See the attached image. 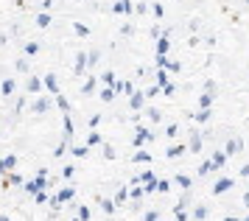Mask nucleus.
Masks as SVG:
<instances>
[{
    "instance_id": "obj_34",
    "label": "nucleus",
    "mask_w": 249,
    "mask_h": 221,
    "mask_svg": "<svg viewBox=\"0 0 249 221\" xmlns=\"http://www.w3.org/2000/svg\"><path fill=\"white\" fill-rule=\"evenodd\" d=\"M14 67H17L20 73H28V70H31V65H28V59H25V56H20V59L14 62Z\"/></svg>"
},
{
    "instance_id": "obj_16",
    "label": "nucleus",
    "mask_w": 249,
    "mask_h": 221,
    "mask_svg": "<svg viewBox=\"0 0 249 221\" xmlns=\"http://www.w3.org/2000/svg\"><path fill=\"white\" fill-rule=\"evenodd\" d=\"M95 202L101 204V210H104V213H109V216L115 213V202H112V199H104V196H95Z\"/></svg>"
},
{
    "instance_id": "obj_55",
    "label": "nucleus",
    "mask_w": 249,
    "mask_h": 221,
    "mask_svg": "<svg viewBox=\"0 0 249 221\" xmlns=\"http://www.w3.org/2000/svg\"><path fill=\"white\" fill-rule=\"evenodd\" d=\"M174 216H177V221H188V213L185 210H177V207H174Z\"/></svg>"
},
{
    "instance_id": "obj_51",
    "label": "nucleus",
    "mask_w": 249,
    "mask_h": 221,
    "mask_svg": "<svg viewBox=\"0 0 249 221\" xmlns=\"http://www.w3.org/2000/svg\"><path fill=\"white\" fill-rule=\"evenodd\" d=\"M148 37H151V39H160V37H162L160 25H151V28H148Z\"/></svg>"
},
{
    "instance_id": "obj_22",
    "label": "nucleus",
    "mask_w": 249,
    "mask_h": 221,
    "mask_svg": "<svg viewBox=\"0 0 249 221\" xmlns=\"http://www.w3.org/2000/svg\"><path fill=\"white\" fill-rule=\"evenodd\" d=\"M70 154L76 157V160H84V157H90V151H87V146H73Z\"/></svg>"
},
{
    "instance_id": "obj_30",
    "label": "nucleus",
    "mask_w": 249,
    "mask_h": 221,
    "mask_svg": "<svg viewBox=\"0 0 249 221\" xmlns=\"http://www.w3.org/2000/svg\"><path fill=\"white\" fill-rule=\"evenodd\" d=\"M210 160H213V163H215V168H221V166H224V163H227V160H230V157H227L224 151H213V157H210Z\"/></svg>"
},
{
    "instance_id": "obj_48",
    "label": "nucleus",
    "mask_w": 249,
    "mask_h": 221,
    "mask_svg": "<svg viewBox=\"0 0 249 221\" xmlns=\"http://www.w3.org/2000/svg\"><path fill=\"white\" fill-rule=\"evenodd\" d=\"M151 11H154V17H157V20H162V17H165V9H162L160 3H154V6H151Z\"/></svg>"
},
{
    "instance_id": "obj_64",
    "label": "nucleus",
    "mask_w": 249,
    "mask_h": 221,
    "mask_svg": "<svg viewBox=\"0 0 249 221\" xmlns=\"http://www.w3.org/2000/svg\"><path fill=\"white\" fill-rule=\"evenodd\" d=\"M0 134H3V132H0Z\"/></svg>"
},
{
    "instance_id": "obj_60",
    "label": "nucleus",
    "mask_w": 249,
    "mask_h": 221,
    "mask_svg": "<svg viewBox=\"0 0 249 221\" xmlns=\"http://www.w3.org/2000/svg\"><path fill=\"white\" fill-rule=\"evenodd\" d=\"M221 221H238V219H235V216H224Z\"/></svg>"
},
{
    "instance_id": "obj_4",
    "label": "nucleus",
    "mask_w": 249,
    "mask_h": 221,
    "mask_svg": "<svg viewBox=\"0 0 249 221\" xmlns=\"http://www.w3.org/2000/svg\"><path fill=\"white\" fill-rule=\"evenodd\" d=\"M148 140H154V132H148V129H143V126H137V129H135V137H132V143L140 148V146L148 143Z\"/></svg>"
},
{
    "instance_id": "obj_8",
    "label": "nucleus",
    "mask_w": 249,
    "mask_h": 221,
    "mask_svg": "<svg viewBox=\"0 0 249 221\" xmlns=\"http://www.w3.org/2000/svg\"><path fill=\"white\" fill-rule=\"evenodd\" d=\"M42 84H45V90L48 92H53V95H59V90H62L59 87V76L56 73H48V76L42 78Z\"/></svg>"
},
{
    "instance_id": "obj_7",
    "label": "nucleus",
    "mask_w": 249,
    "mask_h": 221,
    "mask_svg": "<svg viewBox=\"0 0 249 221\" xmlns=\"http://www.w3.org/2000/svg\"><path fill=\"white\" fill-rule=\"evenodd\" d=\"M39 90H45L42 78H39V76H28V81H25V92H28V95H36Z\"/></svg>"
},
{
    "instance_id": "obj_19",
    "label": "nucleus",
    "mask_w": 249,
    "mask_h": 221,
    "mask_svg": "<svg viewBox=\"0 0 249 221\" xmlns=\"http://www.w3.org/2000/svg\"><path fill=\"white\" fill-rule=\"evenodd\" d=\"M215 171V163L213 160H204L202 166H199V177H207V174H213Z\"/></svg>"
},
{
    "instance_id": "obj_9",
    "label": "nucleus",
    "mask_w": 249,
    "mask_h": 221,
    "mask_svg": "<svg viewBox=\"0 0 249 221\" xmlns=\"http://www.w3.org/2000/svg\"><path fill=\"white\" fill-rule=\"evenodd\" d=\"M14 90H17V84H14V78H12V76L0 81V95H3V98H12V95H14Z\"/></svg>"
},
{
    "instance_id": "obj_32",
    "label": "nucleus",
    "mask_w": 249,
    "mask_h": 221,
    "mask_svg": "<svg viewBox=\"0 0 249 221\" xmlns=\"http://www.w3.org/2000/svg\"><path fill=\"white\" fill-rule=\"evenodd\" d=\"M36 25H39V28H48V25H51V14H48V11L36 14Z\"/></svg>"
},
{
    "instance_id": "obj_57",
    "label": "nucleus",
    "mask_w": 249,
    "mask_h": 221,
    "mask_svg": "<svg viewBox=\"0 0 249 221\" xmlns=\"http://www.w3.org/2000/svg\"><path fill=\"white\" fill-rule=\"evenodd\" d=\"M135 11H137V14H146V11H148V6H146V3H143V0H140V3H137V6H135Z\"/></svg>"
},
{
    "instance_id": "obj_50",
    "label": "nucleus",
    "mask_w": 249,
    "mask_h": 221,
    "mask_svg": "<svg viewBox=\"0 0 249 221\" xmlns=\"http://www.w3.org/2000/svg\"><path fill=\"white\" fill-rule=\"evenodd\" d=\"M143 193H146V196L157 193V182H148V185H143Z\"/></svg>"
},
{
    "instance_id": "obj_6",
    "label": "nucleus",
    "mask_w": 249,
    "mask_h": 221,
    "mask_svg": "<svg viewBox=\"0 0 249 221\" xmlns=\"http://www.w3.org/2000/svg\"><path fill=\"white\" fill-rule=\"evenodd\" d=\"M73 196H76V188H62V190L56 193V196L51 199V204H68V202L73 199Z\"/></svg>"
},
{
    "instance_id": "obj_61",
    "label": "nucleus",
    "mask_w": 249,
    "mask_h": 221,
    "mask_svg": "<svg viewBox=\"0 0 249 221\" xmlns=\"http://www.w3.org/2000/svg\"><path fill=\"white\" fill-rule=\"evenodd\" d=\"M244 221H249V216H247V219H244Z\"/></svg>"
},
{
    "instance_id": "obj_27",
    "label": "nucleus",
    "mask_w": 249,
    "mask_h": 221,
    "mask_svg": "<svg viewBox=\"0 0 249 221\" xmlns=\"http://www.w3.org/2000/svg\"><path fill=\"white\" fill-rule=\"evenodd\" d=\"M213 95H207V92H202V95H199V107H202V110H210V107H213Z\"/></svg>"
},
{
    "instance_id": "obj_28",
    "label": "nucleus",
    "mask_w": 249,
    "mask_h": 221,
    "mask_svg": "<svg viewBox=\"0 0 249 221\" xmlns=\"http://www.w3.org/2000/svg\"><path fill=\"white\" fill-rule=\"evenodd\" d=\"M143 196H146V193H143V188H140V185H132V190H129V199H132V202H140Z\"/></svg>"
},
{
    "instance_id": "obj_31",
    "label": "nucleus",
    "mask_w": 249,
    "mask_h": 221,
    "mask_svg": "<svg viewBox=\"0 0 249 221\" xmlns=\"http://www.w3.org/2000/svg\"><path fill=\"white\" fill-rule=\"evenodd\" d=\"M56 107H59V110H62V112H65V115H68V112H70V101L65 98L62 92H59V95H56Z\"/></svg>"
},
{
    "instance_id": "obj_14",
    "label": "nucleus",
    "mask_w": 249,
    "mask_h": 221,
    "mask_svg": "<svg viewBox=\"0 0 249 221\" xmlns=\"http://www.w3.org/2000/svg\"><path fill=\"white\" fill-rule=\"evenodd\" d=\"M168 51H171V37H160L157 39V56H168Z\"/></svg>"
},
{
    "instance_id": "obj_37",
    "label": "nucleus",
    "mask_w": 249,
    "mask_h": 221,
    "mask_svg": "<svg viewBox=\"0 0 249 221\" xmlns=\"http://www.w3.org/2000/svg\"><path fill=\"white\" fill-rule=\"evenodd\" d=\"M76 216H79V221H90V207H76Z\"/></svg>"
},
{
    "instance_id": "obj_21",
    "label": "nucleus",
    "mask_w": 249,
    "mask_h": 221,
    "mask_svg": "<svg viewBox=\"0 0 249 221\" xmlns=\"http://www.w3.org/2000/svg\"><path fill=\"white\" fill-rule=\"evenodd\" d=\"M207 207H204V204H196V207H193V221H204L207 219Z\"/></svg>"
},
{
    "instance_id": "obj_46",
    "label": "nucleus",
    "mask_w": 249,
    "mask_h": 221,
    "mask_svg": "<svg viewBox=\"0 0 249 221\" xmlns=\"http://www.w3.org/2000/svg\"><path fill=\"white\" fill-rule=\"evenodd\" d=\"M171 78H168V73H165V70H157V84L160 87H162V84H168Z\"/></svg>"
},
{
    "instance_id": "obj_52",
    "label": "nucleus",
    "mask_w": 249,
    "mask_h": 221,
    "mask_svg": "<svg viewBox=\"0 0 249 221\" xmlns=\"http://www.w3.org/2000/svg\"><path fill=\"white\" fill-rule=\"evenodd\" d=\"M157 190H160V193H168V190H171V182H168V179L157 182Z\"/></svg>"
},
{
    "instance_id": "obj_47",
    "label": "nucleus",
    "mask_w": 249,
    "mask_h": 221,
    "mask_svg": "<svg viewBox=\"0 0 249 221\" xmlns=\"http://www.w3.org/2000/svg\"><path fill=\"white\" fill-rule=\"evenodd\" d=\"M143 221H160V213L157 210H146L143 213Z\"/></svg>"
},
{
    "instance_id": "obj_26",
    "label": "nucleus",
    "mask_w": 249,
    "mask_h": 221,
    "mask_svg": "<svg viewBox=\"0 0 249 221\" xmlns=\"http://www.w3.org/2000/svg\"><path fill=\"white\" fill-rule=\"evenodd\" d=\"M210 118H213V110H202V112H196V115H193V121H199V123H207Z\"/></svg>"
},
{
    "instance_id": "obj_10",
    "label": "nucleus",
    "mask_w": 249,
    "mask_h": 221,
    "mask_svg": "<svg viewBox=\"0 0 249 221\" xmlns=\"http://www.w3.org/2000/svg\"><path fill=\"white\" fill-rule=\"evenodd\" d=\"M143 101H146V92H143V90H137V92H132V95H129V107H132L135 112H140Z\"/></svg>"
},
{
    "instance_id": "obj_40",
    "label": "nucleus",
    "mask_w": 249,
    "mask_h": 221,
    "mask_svg": "<svg viewBox=\"0 0 249 221\" xmlns=\"http://www.w3.org/2000/svg\"><path fill=\"white\" fill-rule=\"evenodd\" d=\"M101 101H104V104H112V101H115L112 87H109V90H101Z\"/></svg>"
},
{
    "instance_id": "obj_29",
    "label": "nucleus",
    "mask_w": 249,
    "mask_h": 221,
    "mask_svg": "<svg viewBox=\"0 0 249 221\" xmlns=\"http://www.w3.org/2000/svg\"><path fill=\"white\" fill-rule=\"evenodd\" d=\"M9 185H17V188H20V185H25V179H23V174H17V171H12V174H9Z\"/></svg>"
},
{
    "instance_id": "obj_58",
    "label": "nucleus",
    "mask_w": 249,
    "mask_h": 221,
    "mask_svg": "<svg viewBox=\"0 0 249 221\" xmlns=\"http://www.w3.org/2000/svg\"><path fill=\"white\" fill-rule=\"evenodd\" d=\"M241 177H249V163L247 166H241Z\"/></svg>"
},
{
    "instance_id": "obj_13",
    "label": "nucleus",
    "mask_w": 249,
    "mask_h": 221,
    "mask_svg": "<svg viewBox=\"0 0 249 221\" xmlns=\"http://www.w3.org/2000/svg\"><path fill=\"white\" fill-rule=\"evenodd\" d=\"M62 129H65V132H62V134H65V140L70 143V140H73V134H76V126H73V121H70V115H65V121H62Z\"/></svg>"
},
{
    "instance_id": "obj_56",
    "label": "nucleus",
    "mask_w": 249,
    "mask_h": 221,
    "mask_svg": "<svg viewBox=\"0 0 249 221\" xmlns=\"http://www.w3.org/2000/svg\"><path fill=\"white\" fill-rule=\"evenodd\" d=\"M132 31H135V28H132L129 22H126V25H121V34H124V37H132Z\"/></svg>"
},
{
    "instance_id": "obj_36",
    "label": "nucleus",
    "mask_w": 249,
    "mask_h": 221,
    "mask_svg": "<svg viewBox=\"0 0 249 221\" xmlns=\"http://www.w3.org/2000/svg\"><path fill=\"white\" fill-rule=\"evenodd\" d=\"M101 143H104V137H101L98 132H90V134H87V146H101Z\"/></svg>"
},
{
    "instance_id": "obj_17",
    "label": "nucleus",
    "mask_w": 249,
    "mask_h": 221,
    "mask_svg": "<svg viewBox=\"0 0 249 221\" xmlns=\"http://www.w3.org/2000/svg\"><path fill=\"white\" fill-rule=\"evenodd\" d=\"M98 62H101V51H98V48L87 51V67H95Z\"/></svg>"
},
{
    "instance_id": "obj_59",
    "label": "nucleus",
    "mask_w": 249,
    "mask_h": 221,
    "mask_svg": "<svg viewBox=\"0 0 249 221\" xmlns=\"http://www.w3.org/2000/svg\"><path fill=\"white\" fill-rule=\"evenodd\" d=\"M241 202H244V207L249 210V193H244V199H241Z\"/></svg>"
},
{
    "instance_id": "obj_38",
    "label": "nucleus",
    "mask_w": 249,
    "mask_h": 221,
    "mask_svg": "<svg viewBox=\"0 0 249 221\" xmlns=\"http://www.w3.org/2000/svg\"><path fill=\"white\" fill-rule=\"evenodd\" d=\"M148 121H154V123H160V121H162V112H160L157 107H151V110H148Z\"/></svg>"
},
{
    "instance_id": "obj_43",
    "label": "nucleus",
    "mask_w": 249,
    "mask_h": 221,
    "mask_svg": "<svg viewBox=\"0 0 249 221\" xmlns=\"http://www.w3.org/2000/svg\"><path fill=\"white\" fill-rule=\"evenodd\" d=\"M118 151H115V146H104V160H115Z\"/></svg>"
},
{
    "instance_id": "obj_45",
    "label": "nucleus",
    "mask_w": 249,
    "mask_h": 221,
    "mask_svg": "<svg viewBox=\"0 0 249 221\" xmlns=\"http://www.w3.org/2000/svg\"><path fill=\"white\" fill-rule=\"evenodd\" d=\"M48 202H51V199H48V193H45V190H39V193L34 196V204H48Z\"/></svg>"
},
{
    "instance_id": "obj_1",
    "label": "nucleus",
    "mask_w": 249,
    "mask_h": 221,
    "mask_svg": "<svg viewBox=\"0 0 249 221\" xmlns=\"http://www.w3.org/2000/svg\"><path fill=\"white\" fill-rule=\"evenodd\" d=\"M51 107H53V98H36L34 104H31V115H34V118H45Z\"/></svg>"
},
{
    "instance_id": "obj_25",
    "label": "nucleus",
    "mask_w": 249,
    "mask_h": 221,
    "mask_svg": "<svg viewBox=\"0 0 249 221\" xmlns=\"http://www.w3.org/2000/svg\"><path fill=\"white\" fill-rule=\"evenodd\" d=\"M23 54L25 56H36V54H39V42H25L23 45Z\"/></svg>"
},
{
    "instance_id": "obj_3",
    "label": "nucleus",
    "mask_w": 249,
    "mask_h": 221,
    "mask_svg": "<svg viewBox=\"0 0 249 221\" xmlns=\"http://www.w3.org/2000/svg\"><path fill=\"white\" fill-rule=\"evenodd\" d=\"M241 151H244V140H241V137H227L224 154H227V157H238Z\"/></svg>"
},
{
    "instance_id": "obj_54",
    "label": "nucleus",
    "mask_w": 249,
    "mask_h": 221,
    "mask_svg": "<svg viewBox=\"0 0 249 221\" xmlns=\"http://www.w3.org/2000/svg\"><path fill=\"white\" fill-rule=\"evenodd\" d=\"M188 28H191V31H199V28H202V20H188Z\"/></svg>"
},
{
    "instance_id": "obj_42",
    "label": "nucleus",
    "mask_w": 249,
    "mask_h": 221,
    "mask_svg": "<svg viewBox=\"0 0 249 221\" xmlns=\"http://www.w3.org/2000/svg\"><path fill=\"white\" fill-rule=\"evenodd\" d=\"M177 134H179V126L177 123H168L165 126V137H177Z\"/></svg>"
},
{
    "instance_id": "obj_2",
    "label": "nucleus",
    "mask_w": 249,
    "mask_h": 221,
    "mask_svg": "<svg viewBox=\"0 0 249 221\" xmlns=\"http://www.w3.org/2000/svg\"><path fill=\"white\" fill-rule=\"evenodd\" d=\"M204 148V134L202 132H188V151L191 154H202Z\"/></svg>"
},
{
    "instance_id": "obj_20",
    "label": "nucleus",
    "mask_w": 249,
    "mask_h": 221,
    "mask_svg": "<svg viewBox=\"0 0 249 221\" xmlns=\"http://www.w3.org/2000/svg\"><path fill=\"white\" fill-rule=\"evenodd\" d=\"M177 185H179V188H185V190H191L193 188V179L188 177V174H177Z\"/></svg>"
},
{
    "instance_id": "obj_11",
    "label": "nucleus",
    "mask_w": 249,
    "mask_h": 221,
    "mask_svg": "<svg viewBox=\"0 0 249 221\" xmlns=\"http://www.w3.org/2000/svg\"><path fill=\"white\" fill-rule=\"evenodd\" d=\"M112 202H115V207H124L126 202H129V190H126L124 185H121V188L115 190V196H112Z\"/></svg>"
},
{
    "instance_id": "obj_41",
    "label": "nucleus",
    "mask_w": 249,
    "mask_h": 221,
    "mask_svg": "<svg viewBox=\"0 0 249 221\" xmlns=\"http://www.w3.org/2000/svg\"><path fill=\"white\" fill-rule=\"evenodd\" d=\"M73 31L79 34V37H87V34H90V28H87V25H81V22H73Z\"/></svg>"
},
{
    "instance_id": "obj_5",
    "label": "nucleus",
    "mask_w": 249,
    "mask_h": 221,
    "mask_svg": "<svg viewBox=\"0 0 249 221\" xmlns=\"http://www.w3.org/2000/svg\"><path fill=\"white\" fill-rule=\"evenodd\" d=\"M232 185H235V179H232V177H221V179L213 185V196H221V193H227Z\"/></svg>"
},
{
    "instance_id": "obj_63",
    "label": "nucleus",
    "mask_w": 249,
    "mask_h": 221,
    "mask_svg": "<svg viewBox=\"0 0 249 221\" xmlns=\"http://www.w3.org/2000/svg\"><path fill=\"white\" fill-rule=\"evenodd\" d=\"M160 221H162V219H160Z\"/></svg>"
},
{
    "instance_id": "obj_62",
    "label": "nucleus",
    "mask_w": 249,
    "mask_h": 221,
    "mask_svg": "<svg viewBox=\"0 0 249 221\" xmlns=\"http://www.w3.org/2000/svg\"><path fill=\"white\" fill-rule=\"evenodd\" d=\"M70 221H76V219H70Z\"/></svg>"
},
{
    "instance_id": "obj_44",
    "label": "nucleus",
    "mask_w": 249,
    "mask_h": 221,
    "mask_svg": "<svg viewBox=\"0 0 249 221\" xmlns=\"http://www.w3.org/2000/svg\"><path fill=\"white\" fill-rule=\"evenodd\" d=\"M65 148H68V140L56 143V146H53V157H62V154H65Z\"/></svg>"
},
{
    "instance_id": "obj_24",
    "label": "nucleus",
    "mask_w": 249,
    "mask_h": 221,
    "mask_svg": "<svg viewBox=\"0 0 249 221\" xmlns=\"http://www.w3.org/2000/svg\"><path fill=\"white\" fill-rule=\"evenodd\" d=\"M132 163H151V154L140 148V151H135V154H132Z\"/></svg>"
},
{
    "instance_id": "obj_53",
    "label": "nucleus",
    "mask_w": 249,
    "mask_h": 221,
    "mask_svg": "<svg viewBox=\"0 0 249 221\" xmlns=\"http://www.w3.org/2000/svg\"><path fill=\"white\" fill-rule=\"evenodd\" d=\"M143 92H146V98H154V95H160L162 90H160V84H157V87H148V90H143Z\"/></svg>"
},
{
    "instance_id": "obj_49",
    "label": "nucleus",
    "mask_w": 249,
    "mask_h": 221,
    "mask_svg": "<svg viewBox=\"0 0 249 221\" xmlns=\"http://www.w3.org/2000/svg\"><path fill=\"white\" fill-rule=\"evenodd\" d=\"M73 174H76V168H73V166H65V168H62V179H73Z\"/></svg>"
},
{
    "instance_id": "obj_23",
    "label": "nucleus",
    "mask_w": 249,
    "mask_h": 221,
    "mask_svg": "<svg viewBox=\"0 0 249 221\" xmlns=\"http://www.w3.org/2000/svg\"><path fill=\"white\" fill-rule=\"evenodd\" d=\"M23 190H25V193H28V196H36V193H39V190H42V188L36 185L34 179H28V182H25V185H23Z\"/></svg>"
},
{
    "instance_id": "obj_18",
    "label": "nucleus",
    "mask_w": 249,
    "mask_h": 221,
    "mask_svg": "<svg viewBox=\"0 0 249 221\" xmlns=\"http://www.w3.org/2000/svg\"><path fill=\"white\" fill-rule=\"evenodd\" d=\"M202 90H204V92H207V95H213V98H215V95H218V84H215L213 78H207V81H204V84H202Z\"/></svg>"
},
{
    "instance_id": "obj_12",
    "label": "nucleus",
    "mask_w": 249,
    "mask_h": 221,
    "mask_svg": "<svg viewBox=\"0 0 249 221\" xmlns=\"http://www.w3.org/2000/svg\"><path fill=\"white\" fill-rule=\"evenodd\" d=\"M87 70V54H76V62H73V73L76 76H81Z\"/></svg>"
},
{
    "instance_id": "obj_33",
    "label": "nucleus",
    "mask_w": 249,
    "mask_h": 221,
    "mask_svg": "<svg viewBox=\"0 0 249 221\" xmlns=\"http://www.w3.org/2000/svg\"><path fill=\"white\" fill-rule=\"evenodd\" d=\"M92 92H95V78H87L81 87V95H92Z\"/></svg>"
},
{
    "instance_id": "obj_39",
    "label": "nucleus",
    "mask_w": 249,
    "mask_h": 221,
    "mask_svg": "<svg viewBox=\"0 0 249 221\" xmlns=\"http://www.w3.org/2000/svg\"><path fill=\"white\" fill-rule=\"evenodd\" d=\"M160 90H162V95H168V98H171V95L177 92V84H174V81H168V84H162Z\"/></svg>"
},
{
    "instance_id": "obj_35",
    "label": "nucleus",
    "mask_w": 249,
    "mask_h": 221,
    "mask_svg": "<svg viewBox=\"0 0 249 221\" xmlns=\"http://www.w3.org/2000/svg\"><path fill=\"white\" fill-rule=\"evenodd\" d=\"M115 81H118V78H115L112 70H104V73H101V84H109V87H112Z\"/></svg>"
},
{
    "instance_id": "obj_15",
    "label": "nucleus",
    "mask_w": 249,
    "mask_h": 221,
    "mask_svg": "<svg viewBox=\"0 0 249 221\" xmlns=\"http://www.w3.org/2000/svg\"><path fill=\"white\" fill-rule=\"evenodd\" d=\"M185 151H188V143H185V146L179 143V146H171L168 151H165V157H168V160H177V157H182Z\"/></svg>"
}]
</instances>
